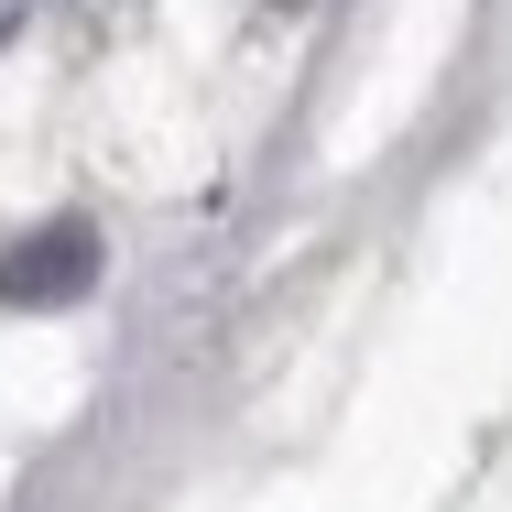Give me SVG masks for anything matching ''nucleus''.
Instances as JSON below:
<instances>
[{"mask_svg": "<svg viewBox=\"0 0 512 512\" xmlns=\"http://www.w3.org/2000/svg\"><path fill=\"white\" fill-rule=\"evenodd\" d=\"M22 11H33V0H0V44H11V22H22Z\"/></svg>", "mask_w": 512, "mask_h": 512, "instance_id": "nucleus-2", "label": "nucleus"}, {"mask_svg": "<svg viewBox=\"0 0 512 512\" xmlns=\"http://www.w3.org/2000/svg\"><path fill=\"white\" fill-rule=\"evenodd\" d=\"M99 284V229L88 218H44L11 262H0V306H77Z\"/></svg>", "mask_w": 512, "mask_h": 512, "instance_id": "nucleus-1", "label": "nucleus"}]
</instances>
